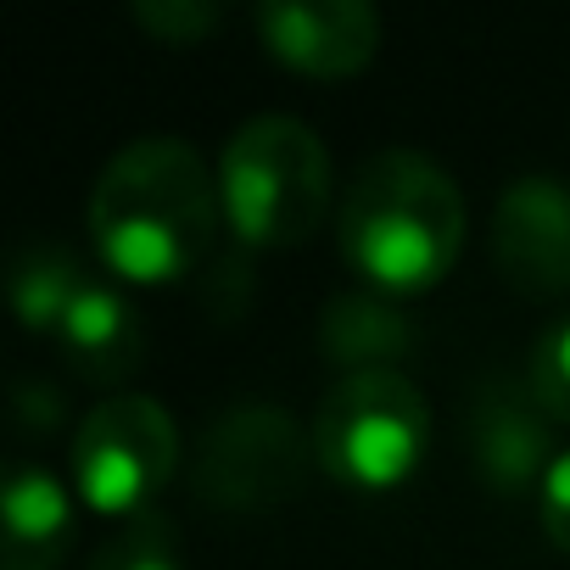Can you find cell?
Masks as SVG:
<instances>
[{
    "mask_svg": "<svg viewBox=\"0 0 570 570\" xmlns=\"http://www.w3.org/2000/svg\"><path fill=\"white\" fill-rule=\"evenodd\" d=\"M85 274H79V257L68 246H29L12 274H7V292H12V308L29 331H62V320L73 314V303L85 297Z\"/></svg>",
    "mask_w": 570,
    "mask_h": 570,
    "instance_id": "obj_13",
    "label": "cell"
},
{
    "mask_svg": "<svg viewBox=\"0 0 570 570\" xmlns=\"http://www.w3.org/2000/svg\"><path fill=\"white\" fill-rule=\"evenodd\" d=\"M320 347L347 375H381L397 370V358L414 347V320L386 292H347L325 308Z\"/></svg>",
    "mask_w": 570,
    "mask_h": 570,
    "instance_id": "obj_11",
    "label": "cell"
},
{
    "mask_svg": "<svg viewBox=\"0 0 570 570\" xmlns=\"http://www.w3.org/2000/svg\"><path fill=\"white\" fill-rule=\"evenodd\" d=\"M57 336H62L68 364L96 386H118L124 375H135L140 347H146L135 308L112 292V285H96V279L85 285V297L73 303V314L62 320Z\"/></svg>",
    "mask_w": 570,
    "mask_h": 570,
    "instance_id": "obj_12",
    "label": "cell"
},
{
    "mask_svg": "<svg viewBox=\"0 0 570 570\" xmlns=\"http://www.w3.org/2000/svg\"><path fill=\"white\" fill-rule=\"evenodd\" d=\"M320 464L314 431L279 403H235L224 409L196 448V492L229 514H263L292 503Z\"/></svg>",
    "mask_w": 570,
    "mask_h": 570,
    "instance_id": "obj_5",
    "label": "cell"
},
{
    "mask_svg": "<svg viewBox=\"0 0 570 570\" xmlns=\"http://www.w3.org/2000/svg\"><path fill=\"white\" fill-rule=\"evenodd\" d=\"M129 18H135L157 46H202V40L224 23V12L213 7V0H135Z\"/></svg>",
    "mask_w": 570,
    "mask_h": 570,
    "instance_id": "obj_15",
    "label": "cell"
},
{
    "mask_svg": "<svg viewBox=\"0 0 570 570\" xmlns=\"http://www.w3.org/2000/svg\"><path fill=\"white\" fill-rule=\"evenodd\" d=\"M320 470L347 492L403 487L431 448V409L403 370L342 375L314 414Z\"/></svg>",
    "mask_w": 570,
    "mask_h": 570,
    "instance_id": "obj_4",
    "label": "cell"
},
{
    "mask_svg": "<svg viewBox=\"0 0 570 570\" xmlns=\"http://www.w3.org/2000/svg\"><path fill=\"white\" fill-rule=\"evenodd\" d=\"M179 470V425L146 392L96 403L73 431V492L96 514H140Z\"/></svg>",
    "mask_w": 570,
    "mask_h": 570,
    "instance_id": "obj_6",
    "label": "cell"
},
{
    "mask_svg": "<svg viewBox=\"0 0 570 570\" xmlns=\"http://www.w3.org/2000/svg\"><path fill=\"white\" fill-rule=\"evenodd\" d=\"M218 174L202 151L174 135L129 140L90 190V235L112 274L135 285H168L213 252L218 235Z\"/></svg>",
    "mask_w": 570,
    "mask_h": 570,
    "instance_id": "obj_1",
    "label": "cell"
},
{
    "mask_svg": "<svg viewBox=\"0 0 570 570\" xmlns=\"http://www.w3.org/2000/svg\"><path fill=\"white\" fill-rule=\"evenodd\" d=\"M542 531L559 553H570V448L553 459V470L542 481Z\"/></svg>",
    "mask_w": 570,
    "mask_h": 570,
    "instance_id": "obj_18",
    "label": "cell"
},
{
    "mask_svg": "<svg viewBox=\"0 0 570 570\" xmlns=\"http://www.w3.org/2000/svg\"><path fill=\"white\" fill-rule=\"evenodd\" d=\"M252 23L263 51L303 79H353L381 51V12L370 0H263Z\"/></svg>",
    "mask_w": 570,
    "mask_h": 570,
    "instance_id": "obj_9",
    "label": "cell"
},
{
    "mask_svg": "<svg viewBox=\"0 0 570 570\" xmlns=\"http://www.w3.org/2000/svg\"><path fill=\"white\" fill-rule=\"evenodd\" d=\"M252 246L240 252H224L218 263H207V285H202V303L213 320H240L246 303H252Z\"/></svg>",
    "mask_w": 570,
    "mask_h": 570,
    "instance_id": "obj_17",
    "label": "cell"
},
{
    "mask_svg": "<svg viewBox=\"0 0 570 570\" xmlns=\"http://www.w3.org/2000/svg\"><path fill=\"white\" fill-rule=\"evenodd\" d=\"M525 381H531L537 403L553 414V425H570V320H559L537 336Z\"/></svg>",
    "mask_w": 570,
    "mask_h": 570,
    "instance_id": "obj_16",
    "label": "cell"
},
{
    "mask_svg": "<svg viewBox=\"0 0 570 570\" xmlns=\"http://www.w3.org/2000/svg\"><path fill=\"white\" fill-rule=\"evenodd\" d=\"M464 442L481 487L498 498H520L531 487L542 492L553 470V414L537 403L531 381L514 375H487L475 386L464 414Z\"/></svg>",
    "mask_w": 570,
    "mask_h": 570,
    "instance_id": "obj_7",
    "label": "cell"
},
{
    "mask_svg": "<svg viewBox=\"0 0 570 570\" xmlns=\"http://www.w3.org/2000/svg\"><path fill=\"white\" fill-rule=\"evenodd\" d=\"M336 196L331 151L325 140L292 118V112H257L246 118L224 157H218V202L224 224L235 229L240 246H303Z\"/></svg>",
    "mask_w": 570,
    "mask_h": 570,
    "instance_id": "obj_3",
    "label": "cell"
},
{
    "mask_svg": "<svg viewBox=\"0 0 570 570\" xmlns=\"http://www.w3.org/2000/svg\"><path fill=\"white\" fill-rule=\"evenodd\" d=\"M79 509L46 464H18L0 498V570H57L73 553Z\"/></svg>",
    "mask_w": 570,
    "mask_h": 570,
    "instance_id": "obj_10",
    "label": "cell"
},
{
    "mask_svg": "<svg viewBox=\"0 0 570 570\" xmlns=\"http://www.w3.org/2000/svg\"><path fill=\"white\" fill-rule=\"evenodd\" d=\"M18 414H23V425H29V431H40V425L51 431V425L62 420V392H57V386L29 381V386L18 392Z\"/></svg>",
    "mask_w": 570,
    "mask_h": 570,
    "instance_id": "obj_19",
    "label": "cell"
},
{
    "mask_svg": "<svg viewBox=\"0 0 570 570\" xmlns=\"http://www.w3.org/2000/svg\"><path fill=\"white\" fill-rule=\"evenodd\" d=\"M464 196L448 168L420 151H375L342 190V257L386 297H414L459 263Z\"/></svg>",
    "mask_w": 570,
    "mask_h": 570,
    "instance_id": "obj_2",
    "label": "cell"
},
{
    "mask_svg": "<svg viewBox=\"0 0 570 570\" xmlns=\"http://www.w3.org/2000/svg\"><path fill=\"white\" fill-rule=\"evenodd\" d=\"M90 570H185L179 531L163 509H140L112 520V531L96 542Z\"/></svg>",
    "mask_w": 570,
    "mask_h": 570,
    "instance_id": "obj_14",
    "label": "cell"
},
{
    "mask_svg": "<svg viewBox=\"0 0 570 570\" xmlns=\"http://www.w3.org/2000/svg\"><path fill=\"white\" fill-rule=\"evenodd\" d=\"M492 263L531 303L570 292V185L553 174H525L498 196Z\"/></svg>",
    "mask_w": 570,
    "mask_h": 570,
    "instance_id": "obj_8",
    "label": "cell"
}]
</instances>
